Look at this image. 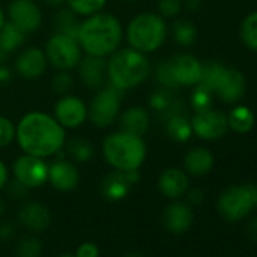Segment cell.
<instances>
[{"label": "cell", "mask_w": 257, "mask_h": 257, "mask_svg": "<svg viewBox=\"0 0 257 257\" xmlns=\"http://www.w3.org/2000/svg\"><path fill=\"white\" fill-rule=\"evenodd\" d=\"M71 85H73V77H71L65 70H61V71L55 76V79H53V88H55V91L59 92V94L67 92V91L71 88Z\"/></svg>", "instance_id": "obj_36"}, {"label": "cell", "mask_w": 257, "mask_h": 257, "mask_svg": "<svg viewBox=\"0 0 257 257\" xmlns=\"http://www.w3.org/2000/svg\"><path fill=\"white\" fill-rule=\"evenodd\" d=\"M16 138V127L7 116H0V149L10 146Z\"/></svg>", "instance_id": "obj_34"}, {"label": "cell", "mask_w": 257, "mask_h": 257, "mask_svg": "<svg viewBox=\"0 0 257 257\" xmlns=\"http://www.w3.org/2000/svg\"><path fill=\"white\" fill-rule=\"evenodd\" d=\"M47 4H50V5H59L62 0H46Z\"/></svg>", "instance_id": "obj_47"}, {"label": "cell", "mask_w": 257, "mask_h": 257, "mask_svg": "<svg viewBox=\"0 0 257 257\" xmlns=\"http://www.w3.org/2000/svg\"><path fill=\"white\" fill-rule=\"evenodd\" d=\"M167 131H168V135L173 140H176L179 143H185V141L189 140V137L192 134V125L186 118L176 115L168 121Z\"/></svg>", "instance_id": "obj_27"}, {"label": "cell", "mask_w": 257, "mask_h": 257, "mask_svg": "<svg viewBox=\"0 0 257 257\" xmlns=\"http://www.w3.org/2000/svg\"><path fill=\"white\" fill-rule=\"evenodd\" d=\"M182 5H183L182 0H159L158 8H159L161 17L171 19V17H176L180 13Z\"/></svg>", "instance_id": "obj_35"}, {"label": "cell", "mask_w": 257, "mask_h": 257, "mask_svg": "<svg viewBox=\"0 0 257 257\" xmlns=\"http://www.w3.org/2000/svg\"><path fill=\"white\" fill-rule=\"evenodd\" d=\"M16 137L26 155L38 158H49L59 153L65 143L64 127L44 112L25 115L16 128Z\"/></svg>", "instance_id": "obj_1"}, {"label": "cell", "mask_w": 257, "mask_h": 257, "mask_svg": "<svg viewBox=\"0 0 257 257\" xmlns=\"http://www.w3.org/2000/svg\"><path fill=\"white\" fill-rule=\"evenodd\" d=\"M213 92H216L218 97L225 103H234L242 98L245 92V79L242 73L225 67Z\"/></svg>", "instance_id": "obj_19"}, {"label": "cell", "mask_w": 257, "mask_h": 257, "mask_svg": "<svg viewBox=\"0 0 257 257\" xmlns=\"http://www.w3.org/2000/svg\"><path fill=\"white\" fill-rule=\"evenodd\" d=\"M124 257H141V254H138V252H128Z\"/></svg>", "instance_id": "obj_48"}, {"label": "cell", "mask_w": 257, "mask_h": 257, "mask_svg": "<svg viewBox=\"0 0 257 257\" xmlns=\"http://www.w3.org/2000/svg\"><path fill=\"white\" fill-rule=\"evenodd\" d=\"M227 121L228 127H231L234 132L246 134L254 125V113L245 106H237L227 115Z\"/></svg>", "instance_id": "obj_25"}, {"label": "cell", "mask_w": 257, "mask_h": 257, "mask_svg": "<svg viewBox=\"0 0 257 257\" xmlns=\"http://www.w3.org/2000/svg\"><path fill=\"white\" fill-rule=\"evenodd\" d=\"M188 201H189V204H192V206H198V204H201L203 203V200H204V194H203V191L201 189H198V188H195V189H188Z\"/></svg>", "instance_id": "obj_40"}, {"label": "cell", "mask_w": 257, "mask_h": 257, "mask_svg": "<svg viewBox=\"0 0 257 257\" xmlns=\"http://www.w3.org/2000/svg\"><path fill=\"white\" fill-rule=\"evenodd\" d=\"M122 38V29L116 17L107 13H97L80 23L77 41L80 47L91 56L112 55Z\"/></svg>", "instance_id": "obj_2"}, {"label": "cell", "mask_w": 257, "mask_h": 257, "mask_svg": "<svg viewBox=\"0 0 257 257\" xmlns=\"http://www.w3.org/2000/svg\"><path fill=\"white\" fill-rule=\"evenodd\" d=\"M67 153L77 162H88L94 158V146L83 138H73L67 146Z\"/></svg>", "instance_id": "obj_26"}, {"label": "cell", "mask_w": 257, "mask_h": 257, "mask_svg": "<svg viewBox=\"0 0 257 257\" xmlns=\"http://www.w3.org/2000/svg\"><path fill=\"white\" fill-rule=\"evenodd\" d=\"M26 34L20 31L14 23H5L2 31H0V52L10 53L17 50L25 43Z\"/></svg>", "instance_id": "obj_24"}, {"label": "cell", "mask_w": 257, "mask_h": 257, "mask_svg": "<svg viewBox=\"0 0 257 257\" xmlns=\"http://www.w3.org/2000/svg\"><path fill=\"white\" fill-rule=\"evenodd\" d=\"M246 231H248V236H249L252 240H257V218H254V219L249 221Z\"/></svg>", "instance_id": "obj_42"}, {"label": "cell", "mask_w": 257, "mask_h": 257, "mask_svg": "<svg viewBox=\"0 0 257 257\" xmlns=\"http://www.w3.org/2000/svg\"><path fill=\"white\" fill-rule=\"evenodd\" d=\"M125 2H137V0H125Z\"/></svg>", "instance_id": "obj_50"}, {"label": "cell", "mask_w": 257, "mask_h": 257, "mask_svg": "<svg viewBox=\"0 0 257 257\" xmlns=\"http://www.w3.org/2000/svg\"><path fill=\"white\" fill-rule=\"evenodd\" d=\"M191 103H192V107L197 112L210 109V104H212V91L207 86H204L203 83H198L197 88H195V91L192 92Z\"/></svg>", "instance_id": "obj_33"}, {"label": "cell", "mask_w": 257, "mask_h": 257, "mask_svg": "<svg viewBox=\"0 0 257 257\" xmlns=\"http://www.w3.org/2000/svg\"><path fill=\"white\" fill-rule=\"evenodd\" d=\"M46 68L47 56L38 47H29L23 50L16 61V70L25 79H37L44 74Z\"/></svg>", "instance_id": "obj_18"}, {"label": "cell", "mask_w": 257, "mask_h": 257, "mask_svg": "<svg viewBox=\"0 0 257 257\" xmlns=\"http://www.w3.org/2000/svg\"><path fill=\"white\" fill-rule=\"evenodd\" d=\"M140 182V173L115 170L109 173L100 183V192L107 201H119L127 197L131 188Z\"/></svg>", "instance_id": "obj_12"}, {"label": "cell", "mask_w": 257, "mask_h": 257, "mask_svg": "<svg viewBox=\"0 0 257 257\" xmlns=\"http://www.w3.org/2000/svg\"><path fill=\"white\" fill-rule=\"evenodd\" d=\"M19 221L31 231L40 233L50 227L52 213L40 201H28L19 210Z\"/></svg>", "instance_id": "obj_16"}, {"label": "cell", "mask_w": 257, "mask_h": 257, "mask_svg": "<svg viewBox=\"0 0 257 257\" xmlns=\"http://www.w3.org/2000/svg\"><path fill=\"white\" fill-rule=\"evenodd\" d=\"M240 38L246 47L257 52V11L251 13L240 25Z\"/></svg>", "instance_id": "obj_29"}, {"label": "cell", "mask_w": 257, "mask_h": 257, "mask_svg": "<svg viewBox=\"0 0 257 257\" xmlns=\"http://www.w3.org/2000/svg\"><path fill=\"white\" fill-rule=\"evenodd\" d=\"M194 212L189 204L182 201L170 203L162 212V224L173 234H182L191 228Z\"/></svg>", "instance_id": "obj_15"}, {"label": "cell", "mask_w": 257, "mask_h": 257, "mask_svg": "<svg viewBox=\"0 0 257 257\" xmlns=\"http://www.w3.org/2000/svg\"><path fill=\"white\" fill-rule=\"evenodd\" d=\"M59 257H76L74 254H62V255H59Z\"/></svg>", "instance_id": "obj_49"}, {"label": "cell", "mask_w": 257, "mask_h": 257, "mask_svg": "<svg viewBox=\"0 0 257 257\" xmlns=\"http://www.w3.org/2000/svg\"><path fill=\"white\" fill-rule=\"evenodd\" d=\"M49 182L61 192L73 191L79 183V171L73 162L58 159L49 165Z\"/></svg>", "instance_id": "obj_17"}, {"label": "cell", "mask_w": 257, "mask_h": 257, "mask_svg": "<svg viewBox=\"0 0 257 257\" xmlns=\"http://www.w3.org/2000/svg\"><path fill=\"white\" fill-rule=\"evenodd\" d=\"M8 183V170H7V165L0 161V189L5 188Z\"/></svg>", "instance_id": "obj_41"}, {"label": "cell", "mask_w": 257, "mask_h": 257, "mask_svg": "<svg viewBox=\"0 0 257 257\" xmlns=\"http://www.w3.org/2000/svg\"><path fill=\"white\" fill-rule=\"evenodd\" d=\"M167 62L168 71L171 74V80L174 88L183 85V86H192L198 85L201 80L203 65L191 55L180 53L173 58H170Z\"/></svg>", "instance_id": "obj_10"}, {"label": "cell", "mask_w": 257, "mask_h": 257, "mask_svg": "<svg viewBox=\"0 0 257 257\" xmlns=\"http://www.w3.org/2000/svg\"><path fill=\"white\" fill-rule=\"evenodd\" d=\"M80 79L83 85L94 89L98 88L103 82L106 73V61L101 56H91L88 55L85 59H80Z\"/></svg>", "instance_id": "obj_22"}, {"label": "cell", "mask_w": 257, "mask_h": 257, "mask_svg": "<svg viewBox=\"0 0 257 257\" xmlns=\"http://www.w3.org/2000/svg\"><path fill=\"white\" fill-rule=\"evenodd\" d=\"M10 20L26 35L35 32L41 26V11L34 0H13L10 5Z\"/></svg>", "instance_id": "obj_13"}, {"label": "cell", "mask_w": 257, "mask_h": 257, "mask_svg": "<svg viewBox=\"0 0 257 257\" xmlns=\"http://www.w3.org/2000/svg\"><path fill=\"white\" fill-rule=\"evenodd\" d=\"M16 236V225L10 221L0 224V240L8 242Z\"/></svg>", "instance_id": "obj_39"}, {"label": "cell", "mask_w": 257, "mask_h": 257, "mask_svg": "<svg viewBox=\"0 0 257 257\" xmlns=\"http://www.w3.org/2000/svg\"><path fill=\"white\" fill-rule=\"evenodd\" d=\"M118 91L119 89L112 86V88L100 89L95 94L89 106V118L94 122V125L107 127L115 121L121 106Z\"/></svg>", "instance_id": "obj_8"}, {"label": "cell", "mask_w": 257, "mask_h": 257, "mask_svg": "<svg viewBox=\"0 0 257 257\" xmlns=\"http://www.w3.org/2000/svg\"><path fill=\"white\" fill-rule=\"evenodd\" d=\"M107 77L116 89H131L141 85L150 74V61L146 53L137 49H122L113 52L106 61Z\"/></svg>", "instance_id": "obj_3"}, {"label": "cell", "mask_w": 257, "mask_h": 257, "mask_svg": "<svg viewBox=\"0 0 257 257\" xmlns=\"http://www.w3.org/2000/svg\"><path fill=\"white\" fill-rule=\"evenodd\" d=\"M28 191H29V188L25 186L23 183H20L19 180H14L8 185V194L13 198H25L28 195Z\"/></svg>", "instance_id": "obj_38"}, {"label": "cell", "mask_w": 257, "mask_h": 257, "mask_svg": "<svg viewBox=\"0 0 257 257\" xmlns=\"http://www.w3.org/2000/svg\"><path fill=\"white\" fill-rule=\"evenodd\" d=\"M173 37L180 46H192L197 38V29L194 23L188 20H179L173 25Z\"/></svg>", "instance_id": "obj_28"}, {"label": "cell", "mask_w": 257, "mask_h": 257, "mask_svg": "<svg viewBox=\"0 0 257 257\" xmlns=\"http://www.w3.org/2000/svg\"><path fill=\"white\" fill-rule=\"evenodd\" d=\"M43 243L35 236H25L17 242L16 254L17 257H41Z\"/></svg>", "instance_id": "obj_32"}, {"label": "cell", "mask_w": 257, "mask_h": 257, "mask_svg": "<svg viewBox=\"0 0 257 257\" xmlns=\"http://www.w3.org/2000/svg\"><path fill=\"white\" fill-rule=\"evenodd\" d=\"M119 131L135 137H144L150 125V116L147 109L141 106H132L122 112L118 119Z\"/></svg>", "instance_id": "obj_21"}, {"label": "cell", "mask_w": 257, "mask_h": 257, "mask_svg": "<svg viewBox=\"0 0 257 257\" xmlns=\"http://www.w3.org/2000/svg\"><path fill=\"white\" fill-rule=\"evenodd\" d=\"M14 176L29 189L40 188L49 180V165L44 158L25 153L14 164Z\"/></svg>", "instance_id": "obj_9"}, {"label": "cell", "mask_w": 257, "mask_h": 257, "mask_svg": "<svg viewBox=\"0 0 257 257\" xmlns=\"http://www.w3.org/2000/svg\"><path fill=\"white\" fill-rule=\"evenodd\" d=\"M213 167V155L203 147L192 149L185 156V170L191 176H204Z\"/></svg>", "instance_id": "obj_23"}, {"label": "cell", "mask_w": 257, "mask_h": 257, "mask_svg": "<svg viewBox=\"0 0 257 257\" xmlns=\"http://www.w3.org/2000/svg\"><path fill=\"white\" fill-rule=\"evenodd\" d=\"M76 257H100V249L94 242H83L76 249Z\"/></svg>", "instance_id": "obj_37"}, {"label": "cell", "mask_w": 257, "mask_h": 257, "mask_svg": "<svg viewBox=\"0 0 257 257\" xmlns=\"http://www.w3.org/2000/svg\"><path fill=\"white\" fill-rule=\"evenodd\" d=\"M88 116L85 103L76 95L62 97L55 106V119L64 128L80 127Z\"/></svg>", "instance_id": "obj_14"}, {"label": "cell", "mask_w": 257, "mask_h": 257, "mask_svg": "<svg viewBox=\"0 0 257 257\" xmlns=\"http://www.w3.org/2000/svg\"><path fill=\"white\" fill-rule=\"evenodd\" d=\"M103 156L113 170L135 171L144 164L147 147L143 137L115 132L103 141Z\"/></svg>", "instance_id": "obj_4"}, {"label": "cell", "mask_w": 257, "mask_h": 257, "mask_svg": "<svg viewBox=\"0 0 257 257\" xmlns=\"http://www.w3.org/2000/svg\"><path fill=\"white\" fill-rule=\"evenodd\" d=\"M185 5L188 10H198L200 5H201V0H185Z\"/></svg>", "instance_id": "obj_44"}, {"label": "cell", "mask_w": 257, "mask_h": 257, "mask_svg": "<svg viewBox=\"0 0 257 257\" xmlns=\"http://www.w3.org/2000/svg\"><path fill=\"white\" fill-rule=\"evenodd\" d=\"M82 47L77 38L56 32L46 44V56L50 64L59 70H71L82 59Z\"/></svg>", "instance_id": "obj_7"}, {"label": "cell", "mask_w": 257, "mask_h": 257, "mask_svg": "<svg viewBox=\"0 0 257 257\" xmlns=\"http://www.w3.org/2000/svg\"><path fill=\"white\" fill-rule=\"evenodd\" d=\"M67 4L74 14L89 17L103 10L106 0H67Z\"/></svg>", "instance_id": "obj_30"}, {"label": "cell", "mask_w": 257, "mask_h": 257, "mask_svg": "<svg viewBox=\"0 0 257 257\" xmlns=\"http://www.w3.org/2000/svg\"><path fill=\"white\" fill-rule=\"evenodd\" d=\"M4 25H5V16H4V11H2V8H0V31H2Z\"/></svg>", "instance_id": "obj_45"}, {"label": "cell", "mask_w": 257, "mask_h": 257, "mask_svg": "<svg viewBox=\"0 0 257 257\" xmlns=\"http://www.w3.org/2000/svg\"><path fill=\"white\" fill-rule=\"evenodd\" d=\"M55 25H56V32L65 34V35H71V37L77 38V32H79L80 23L76 20L74 13H73L71 10H68V11H61V13L56 16Z\"/></svg>", "instance_id": "obj_31"}, {"label": "cell", "mask_w": 257, "mask_h": 257, "mask_svg": "<svg viewBox=\"0 0 257 257\" xmlns=\"http://www.w3.org/2000/svg\"><path fill=\"white\" fill-rule=\"evenodd\" d=\"M167 38V25L164 17L153 13L137 16L127 28V40L131 46L143 53L158 50Z\"/></svg>", "instance_id": "obj_5"}, {"label": "cell", "mask_w": 257, "mask_h": 257, "mask_svg": "<svg viewBox=\"0 0 257 257\" xmlns=\"http://www.w3.org/2000/svg\"><path fill=\"white\" fill-rule=\"evenodd\" d=\"M158 188L162 195L171 200L183 197L189 189V177L183 170L167 168L158 180Z\"/></svg>", "instance_id": "obj_20"}, {"label": "cell", "mask_w": 257, "mask_h": 257, "mask_svg": "<svg viewBox=\"0 0 257 257\" xmlns=\"http://www.w3.org/2000/svg\"><path fill=\"white\" fill-rule=\"evenodd\" d=\"M4 213H5V204H4L2 200H0V218L4 216Z\"/></svg>", "instance_id": "obj_46"}, {"label": "cell", "mask_w": 257, "mask_h": 257, "mask_svg": "<svg viewBox=\"0 0 257 257\" xmlns=\"http://www.w3.org/2000/svg\"><path fill=\"white\" fill-rule=\"evenodd\" d=\"M254 209H257V185L254 183L228 186L218 198V212L228 222L246 218Z\"/></svg>", "instance_id": "obj_6"}, {"label": "cell", "mask_w": 257, "mask_h": 257, "mask_svg": "<svg viewBox=\"0 0 257 257\" xmlns=\"http://www.w3.org/2000/svg\"><path fill=\"white\" fill-rule=\"evenodd\" d=\"M191 125H192V132L198 138L212 141L221 138L227 132L228 121L224 112L215 109H206L194 115Z\"/></svg>", "instance_id": "obj_11"}, {"label": "cell", "mask_w": 257, "mask_h": 257, "mask_svg": "<svg viewBox=\"0 0 257 257\" xmlns=\"http://www.w3.org/2000/svg\"><path fill=\"white\" fill-rule=\"evenodd\" d=\"M11 77V73L7 67H0V83H5L8 82Z\"/></svg>", "instance_id": "obj_43"}]
</instances>
